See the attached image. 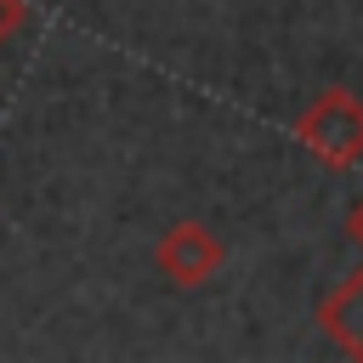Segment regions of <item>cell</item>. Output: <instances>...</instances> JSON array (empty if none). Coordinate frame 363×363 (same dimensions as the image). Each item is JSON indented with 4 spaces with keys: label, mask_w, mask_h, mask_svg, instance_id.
<instances>
[{
    "label": "cell",
    "mask_w": 363,
    "mask_h": 363,
    "mask_svg": "<svg viewBox=\"0 0 363 363\" xmlns=\"http://www.w3.org/2000/svg\"><path fill=\"white\" fill-rule=\"evenodd\" d=\"M295 142L329 164V170H352L363 164V96L346 85H323L301 113H295Z\"/></svg>",
    "instance_id": "1"
},
{
    "label": "cell",
    "mask_w": 363,
    "mask_h": 363,
    "mask_svg": "<svg viewBox=\"0 0 363 363\" xmlns=\"http://www.w3.org/2000/svg\"><path fill=\"white\" fill-rule=\"evenodd\" d=\"M153 267H159L164 284H176V289H199V284H210L216 267H221V238H216L204 221L182 216V221H170V227L159 233V244H153Z\"/></svg>",
    "instance_id": "2"
},
{
    "label": "cell",
    "mask_w": 363,
    "mask_h": 363,
    "mask_svg": "<svg viewBox=\"0 0 363 363\" xmlns=\"http://www.w3.org/2000/svg\"><path fill=\"white\" fill-rule=\"evenodd\" d=\"M318 323H323V335H329L346 357H363V267L346 272V278L318 301Z\"/></svg>",
    "instance_id": "3"
},
{
    "label": "cell",
    "mask_w": 363,
    "mask_h": 363,
    "mask_svg": "<svg viewBox=\"0 0 363 363\" xmlns=\"http://www.w3.org/2000/svg\"><path fill=\"white\" fill-rule=\"evenodd\" d=\"M23 17H28V6H23V0H0V45L23 28Z\"/></svg>",
    "instance_id": "4"
},
{
    "label": "cell",
    "mask_w": 363,
    "mask_h": 363,
    "mask_svg": "<svg viewBox=\"0 0 363 363\" xmlns=\"http://www.w3.org/2000/svg\"><path fill=\"white\" fill-rule=\"evenodd\" d=\"M346 238H352V244L363 250V199H357V204L346 210Z\"/></svg>",
    "instance_id": "5"
}]
</instances>
